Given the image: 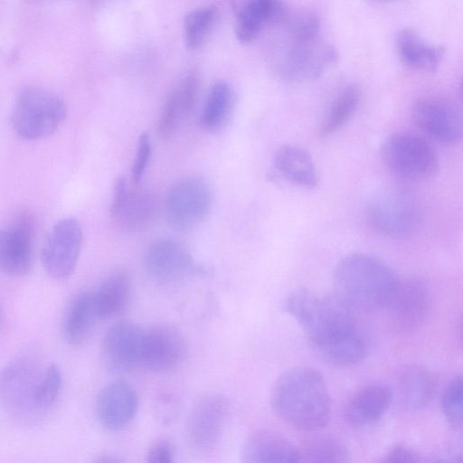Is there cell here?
Instances as JSON below:
<instances>
[{
    "label": "cell",
    "instance_id": "ba28073f",
    "mask_svg": "<svg viewBox=\"0 0 463 463\" xmlns=\"http://www.w3.org/2000/svg\"><path fill=\"white\" fill-rule=\"evenodd\" d=\"M133 186L124 177H118L113 188L110 215L115 225L128 233L147 229L158 212V200L147 189Z\"/></svg>",
    "mask_w": 463,
    "mask_h": 463
},
{
    "label": "cell",
    "instance_id": "8992f818",
    "mask_svg": "<svg viewBox=\"0 0 463 463\" xmlns=\"http://www.w3.org/2000/svg\"><path fill=\"white\" fill-rule=\"evenodd\" d=\"M213 201L212 189L205 178L188 175L176 180L165 201L168 226L185 232L199 224L207 215Z\"/></svg>",
    "mask_w": 463,
    "mask_h": 463
},
{
    "label": "cell",
    "instance_id": "ac0fdd59",
    "mask_svg": "<svg viewBox=\"0 0 463 463\" xmlns=\"http://www.w3.org/2000/svg\"><path fill=\"white\" fill-rule=\"evenodd\" d=\"M412 117L423 132L439 143L456 145L461 140V114L447 100L437 98L421 99L414 104Z\"/></svg>",
    "mask_w": 463,
    "mask_h": 463
},
{
    "label": "cell",
    "instance_id": "603a6c76",
    "mask_svg": "<svg viewBox=\"0 0 463 463\" xmlns=\"http://www.w3.org/2000/svg\"><path fill=\"white\" fill-rule=\"evenodd\" d=\"M99 320L94 291H82L73 298L65 311L63 336L71 345H80L90 336Z\"/></svg>",
    "mask_w": 463,
    "mask_h": 463
},
{
    "label": "cell",
    "instance_id": "d590c367",
    "mask_svg": "<svg viewBox=\"0 0 463 463\" xmlns=\"http://www.w3.org/2000/svg\"><path fill=\"white\" fill-rule=\"evenodd\" d=\"M174 446L165 439L154 441L146 454V459L150 463H170L174 461Z\"/></svg>",
    "mask_w": 463,
    "mask_h": 463
},
{
    "label": "cell",
    "instance_id": "8d00e7d4",
    "mask_svg": "<svg viewBox=\"0 0 463 463\" xmlns=\"http://www.w3.org/2000/svg\"><path fill=\"white\" fill-rule=\"evenodd\" d=\"M381 462H420V456L412 449L403 445L392 447L381 458Z\"/></svg>",
    "mask_w": 463,
    "mask_h": 463
},
{
    "label": "cell",
    "instance_id": "83f0119b",
    "mask_svg": "<svg viewBox=\"0 0 463 463\" xmlns=\"http://www.w3.org/2000/svg\"><path fill=\"white\" fill-rule=\"evenodd\" d=\"M131 284L128 274L118 270L110 274L94 291L96 307L100 319L119 315L130 297Z\"/></svg>",
    "mask_w": 463,
    "mask_h": 463
},
{
    "label": "cell",
    "instance_id": "7c38bea8",
    "mask_svg": "<svg viewBox=\"0 0 463 463\" xmlns=\"http://www.w3.org/2000/svg\"><path fill=\"white\" fill-rule=\"evenodd\" d=\"M144 268L152 280L162 285L180 282L200 269L183 244L166 238L156 239L147 246Z\"/></svg>",
    "mask_w": 463,
    "mask_h": 463
},
{
    "label": "cell",
    "instance_id": "7a4b0ae2",
    "mask_svg": "<svg viewBox=\"0 0 463 463\" xmlns=\"http://www.w3.org/2000/svg\"><path fill=\"white\" fill-rule=\"evenodd\" d=\"M275 412L293 428L315 431L330 418V396L323 375L314 368L288 369L276 380L271 391Z\"/></svg>",
    "mask_w": 463,
    "mask_h": 463
},
{
    "label": "cell",
    "instance_id": "30bf717a",
    "mask_svg": "<svg viewBox=\"0 0 463 463\" xmlns=\"http://www.w3.org/2000/svg\"><path fill=\"white\" fill-rule=\"evenodd\" d=\"M82 244L79 222L67 217L57 222L43 243L41 259L46 272L56 279L71 275L77 265Z\"/></svg>",
    "mask_w": 463,
    "mask_h": 463
},
{
    "label": "cell",
    "instance_id": "74e56055",
    "mask_svg": "<svg viewBox=\"0 0 463 463\" xmlns=\"http://www.w3.org/2000/svg\"><path fill=\"white\" fill-rule=\"evenodd\" d=\"M2 323H3V315H2L1 308H0V326H2Z\"/></svg>",
    "mask_w": 463,
    "mask_h": 463
},
{
    "label": "cell",
    "instance_id": "5bb4252c",
    "mask_svg": "<svg viewBox=\"0 0 463 463\" xmlns=\"http://www.w3.org/2000/svg\"><path fill=\"white\" fill-rule=\"evenodd\" d=\"M145 329L130 321L113 325L101 343V360L113 373H128L141 367Z\"/></svg>",
    "mask_w": 463,
    "mask_h": 463
},
{
    "label": "cell",
    "instance_id": "44dd1931",
    "mask_svg": "<svg viewBox=\"0 0 463 463\" xmlns=\"http://www.w3.org/2000/svg\"><path fill=\"white\" fill-rule=\"evenodd\" d=\"M241 459L247 463L298 462L297 447L277 431L261 430L245 439Z\"/></svg>",
    "mask_w": 463,
    "mask_h": 463
},
{
    "label": "cell",
    "instance_id": "f1b7e54d",
    "mask_svg": "<svg viewBox=\"0 0 463 463\" xmlns=\"http://www.w3.org/2000/svg\"><path fill=\"white\" fill-rule=\"evenodd\" d=\"M234 106V95L231 86L216 81L211 88L201 116V127L207 132L216 133L227 125Z\"/></svg>",
    "mask_w": 463,
    "mask_h": 463
},
{
    "label": "cell",
    "instance_id": "cb8c5ba5",
    "mask_svg": "<svg viewBox=\"0 0 463 463\" xmlns=\"http://www.w3.org/2000/svg\"><path fill=\"white\" fill-rule=\"evenodd\" d=\"M273 165L288 182L313 189L318 184L317 168L310 154L297 145H284L275 153Z\"/></svg>",
    "mask_w": 463,
    "mask_h": 463
},
{
    "label": "cell",
    "instance_id": "7402d4cb",
    "mask_svg": "<svg viewBox=\"0 0 463 463\" xmlns=\"http://www.w3.org/2000/svg\"><path fill=\"white\" fill-rule=\"evenodd\" d=\"M199 79L190 72L168 96L159 118L158 131L162 138H170L194 109Z\"/></svg>",
    "mask_w": 463,
    "mask_h": 463
},
{
    "label": "cell",
    "instance_id": "ffe728a7",
    "mask_svg": "<svg viewBox=\"0 0 463 463\" xmlns=\"http://www.w3.org/2000/svg\"><path fill=\"white\" fill-rule=\"evenodd\" d=\"M393 391L384 384H370L358 390L348 401L345 417L354 427H365L379 420L390 408Z\"/></svg>",
    "mask_w": 463,
    "mask_h": 463
},
{
    "label": "cell",
    "instance_id": "d6986e66",
    "mask_svg": "<svg viewBox=\"0 0 463 463\" xmlns=\"http://www.w3.org/2000/svg\"><path fill=\"white\" fill-rule=\"evenodd\" d=\"M138 403L135 389L124 380H116L99 392L95 401L96 417L104 429L119 430L133 420Z\"/></svg>",
    "mask_w": 463,
    "mask_h": 463
},
{
    "label": "cell",
    "instance_id": "e575fe53",
    "mask_svg": "<svg viewBox=\"0 0 463 463\" xmlns=\"http://www.w3.org/2000/svg\"><path fill=\"white\" fill-rule=\"evenodd\" d=\"M151 156V144L146 133H141L136 152V157L131 167V181L138 184L144 175Z\"/></svg>",
    "mask_w": 463,
    "mask_h": 463
},
{
    "label": "cell",
    "instance_id": "d4e9b609",
    "mask_svg": "<svg viewBox=\"0 0 463 463\" xmlns=\"http://www.w3.org/2000/svg\"><path fill=\"white\" fill-rule=\"evenodd\" d=\"M436 387V376L422 365H407L397 376V388L401 398L412 409L426 406L432 400Z\"/></svg>",
    "mask_w": 463,
    "mask_h": 463
},
{
    "label": "cell",
    "instance_id": "6da1fadb",
    "mask_svg": "<svg viewBox=\"0 0 463 463\" xmlns=\"http://www.w3.org/2000/svg\"><path fill=\"white\" fill-rule=\"evenodd\" d=\"M283 310L307 334L315 353L324 361L348 366L362 361L367 345L360 335L352 309L335 297H322L307 288L292 290Z\"/></svg>",
    "mask_w": 463,
    "mask_h": 463
},
{
    "label": "cell",
    "instance_id": "4316f807",
    "mask_svg": "<svg viewBox=\"0 0 463 463\" xmlns=\"http://www.w3.org/2000/svg\"><path fill=\"white\" fill-rule=\"evenodd\" d=\"M279 0H248L238 13L235 34L241 43H252L265 24L280 15Z\"/></svg>",
    "mask_w": 463,
    "mask_h": 463
},
{
    "label": "cell",
    "instance_id": "9c48e42d",
    "mask_svg": "<svg viewBox=\"0 0 463 463\" xmlns=\"http://www.w3.org/2000/svg\"><path fill=\"white\" fill-rule=\"evenodd\" d=\"M278 73L286 80L302 82L316 80L336 59L335 51L325 43L320 36L298 39L289 36Z\"/></svg>",
    "mask_w": 463,
    "mask_h": 463
},
{
    "label": "cell",
    "instance_id": "3957f363",
    "mask_svg": "<svg viewBox=\"0 0 463 463\" xmlns=\"http://www.w3.org/2000/svg\"><path fill=\"white\" fill-rule=\"evenodd\" d=\"M399 279L376 257L351 253L336 264L335 296L351 309L373 311L384 307Z\"/></svg>",
    "mask_w": 463,
    "mask_h": 463
},
{
    "label": "cell",
    "instance_id": "5b68a950",
    "mask_svg": "<svg viewBox=\"0 0 463 463\" xmlns=\"http://www.w3.org/2000/svg\"><path fill=\"white\" fill-rule=\"evenodd\" d=\"M385 166L400 178L421 181L435 175L439 166L436 151L427 140L411 133H393L381 146Z\"/></svg>",
    "mask_w": 463,
    "mask_h": 463
},
{
    "label": "cell",
    "instance_id": "277c9868",
    "mask_svg": "<svg viewBox=\"0 0 463 463\" xmlns=\"http://www.w3.org/2000/svg\"><path fill=\"white\" fill-rule=\"evenodd\" d=\"M63 100L41 87L21 90L12 114V126L21 137L35 140L53 134L66 118Z\"/></svg>",
    "mask_w": 463,
    "mask_h": 463
},
{
    "label": "cell",
    "instance_id": "836d02e7",
    "mask_svg": "<svg viewBox=\"0 0 463 463\" xmlns=\"http://www.w3.org/2000/svg\"><path fill=\"white\" fill-rule=\"evenodd\" d=\"M462 378L455 376L446 386L442 394V411L449 425L454 430L462 427Z\"/></svg>",
    "mask_w": 463,
    "mask_h": 463
},
{
    "label": "cell",
    "instance_id": "1f68e13d",
    "mask_svg": "<svg viewBox=\"0 0 463 463\" xmlns=\"http://www.w3.org/2000/svg\"><path fill=\"white\" fill-rule=\"evenodd\" d=\"M217 9L213 5L197 8L186 14L184 19V40L189 50L202 46L216 19Z\"/></svg>",
    "mask_w": 463,
    "mask_h": 463
},
{
    "label": "cell",
    "instance_id": "d6a6232c",
    "mask_svg": "<svg viewBox=\"0 0 463 463\" xmlns=\"http://www.w3.org/2000/svg\"><path fill=\"white\" fill-rule=\"evenodd\" d=\"M62 385V375L56 364H49L41 373L33 392L36 411L49 409L56 402Z\"/></svg>",
    "mask_w": 463,
    "mask_h": 463
},
{
    "label": "cell",
    "instance_id": "e0dca14e",
    "mask_svg": "<svg viewBox=\"0 0 463 463\" xmlns=\"http://www.w3.org/2000/svg\"><path fill=\"white\" fill-rule=\"evenodd\" d=\"M34 261L33 225L28 215L0 230V271L14 277L28 274Z\"/></svg>",
    "mask_w": 463,
    "mask_h": 463
},
{
    "label": "cell",
    "instance_id": "4fadbf2b",
    "mask_svg": "<svg viewBox=\"0 0 463 463\" xmlns=\"http://www.w3.org/2000/svg\"><path fill=\"white\" fill-rule=\"evenodd\" d=\"M430 307V296L424 282L408 278L398 280L384 307L394 329L411 332L424 322Z\"/></svg>",
    "mask_w": 463,
    "mask_h": 463
},
{
    "label": "cell",
    "instance_id": "484cf974",
    "mask_svg": "<svg viewBox=\"0 0 463 463\" xmlns=\"http://www.w3.org/2000/svg\"><path fill=\"white\" fill-rule=\"evenodd\" d=\"M397 50L404 65L422 72H434L442 56L440 48L427 43L411 29L400 32Z\"/></svg>",
    "mask_w": 463,
    "mask_h": 463
},
{
    "label": "cell",
    "instance_id": "f546056e",
    "mask_svg": "<svg viewBox=\"0 0 463 463\" xmlns=\"http://www.w3.org/2000/svg\"><path fill=\"white\" fill-rule=\"evenodd\" d=\"M298 462H346L349 451L340 439L332 436H315L297 447Z\"/></svg>",
    "mask_w": 463,
    "mask_h": 463
},
{
    "label": "cell",
    "instance_id": "4dcf8cb0",
    "mask_svg": "<svg viewBox=\"0 0 463 463\" xmlns=\"http://www.w3.org/2000/svg\"><path fill=\"white\" fill-rule=\"evenodd\" d=\"M360 92L355 85L345 86L335 97L321 124L319 135L327 137L344 127L356 111Z\"/></svg>",
    "mask_w": 463,
    "mask_h": 463
},
{
    "label": "cell",
    "instance_id": "8fae6325",
    "mask_svg": "<svg viewBox=\"0 0 463 463\" xmlns=\"http://www.w3.org/2000/svg\"><path fill=\"white\" fill-rule=\"evenodd\" d=\"M228 416V402L219 393H209L193 406L185 425L186 439L192 449L205 453L219 442Z\"/></svg>",
    "mask_w": 463,
    "mask_h": 463
},
{
    "label": "cell",
    "instance_id": "9a60e30c",
    "mask_svg": "<svg viewBox=\"0 0 463 463\" xmlns=\"http://www.w3.org/2000/svg\"><path fill=\"white\" fill-rule=\"evenodd\" d=\"M183 334L170 325L145 329L141 367L157 373H168L178 368L186 354Z\"/></svg>",
    "mask_w": 463,
    "mask_h": 463
},
{
    "label": "cell",
    "instance_id": "2e32d148",
    "mask_svg": "<svg viewBox=\"0 0 463 463\" xmlns=\"http://www.w3.org/2000/svg\"><path fill=\"white\" fill-rule=\"evenodd\" d=\"M41 373L25 356L14 359L1 370L0 397L11 411L19 415L36 412L33 392Z\"/></svg>",
    "mask_w": 463,
    "mask_h": 463
},
{
    "label": "cell",
    "instance_id": "52a82bcc",
    "mask_svg": "<svg viewBox=\"0 0 463 463\" xmlns=\"http://www.w3.org/2000/svg\"><path fill=\"white\" fill-rule=\"evenodd\" d=\"M366 221L376 232L389 237H405L420 225V209L409 195L393 190L375 194L367 203Z\"/></svg>",
    "mask_w": 463,
    "mask_h": 463
}]
</instances>
